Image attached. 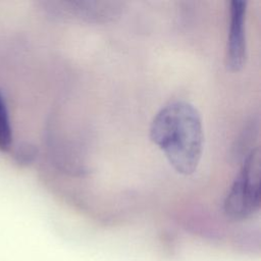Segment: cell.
Wrapping results in <instances>:
<instances>
[{
    "label": "cell",
    "instance_id": "6da1fadb",
    "mask_svg": "<svg viewBox=\"0 0 261 261\" xmlns=\"http://www.w3.org/2000/svg\"><path fill=\"white\" fill-rule=\"evenodd\" d=\"M151 141L180 174L196 171L203 151L202 118L192 104L173 101L162 107L150 125Z\"/></svg>",
    "mask_w": 261,
    "mask_h": 261
},
{
    "label": "cell",
    "instance_id": "277c9868",
    "mask_svg": "<svg viewBox=\"0 0 261 261\" xmlns=\"http://www.w3.org/2000/svg\"><path fill=\"white\" fill-rule=\"evenodd\" d=\"M12 142V130L5 99L0 93V150L6 151Z\"/></svg>",
    "mask_w": 261,
    "mask_h": 261
},
{
    "label": "cell",
    "instance_id": "5b68a950",
    "mask_svg": "<svg viewBox=\"0 0 261 261\" xmlns=\"http://www.w3.org/2000/svg\"><path fill=\"white\" fill-rule=\"evenodd\" d=\"M36 155V151L34 150V148L27 146L24 149L19 150V153L17 154V156L19 157V160L22 162H30L33 160V158Z\"/></svg>",
    "mask_w": 261,
    "mask_h": 261
},
{
    "label": "cell",
    "instance_id": "7a4b0ae2",
    "mask_svg": "<svg viewBox=\"0 0 261 261\" xmlns=\"http://www.w3.org/2000/svg\"><path fill=\"white\" fill-rule=\"evenodd\" d=\"M260 207V152L252 149L245 157L241 170L223 203L225 214L241 220L252 216Z\"/></svg>",
    "mask_w": 261,
    "mask_h": 261
},
{
    "label": "cell",
    "instance_id": "3957f363",
    "mask_svg": "<svg viewBox=\"0 0 261 261\" xmlns=\"http://www.w3.org/2000/svg\"><path fill=\"white\" fill-rule=\"evenodd\" d=\"M247 2L232 0L229 3V25L226 43L225 63L228 69L238 71L243 68L247 57L246 42Z\"/></svg>",
    "mask_w": 261,
    "mask_h": 261
}]
</instances>
